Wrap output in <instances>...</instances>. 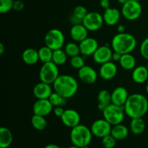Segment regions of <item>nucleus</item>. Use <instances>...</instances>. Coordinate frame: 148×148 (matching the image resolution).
<instances>
[{
	"label": "nucleus",
	"mask_w": 148,
	"mask_h": 148,
	"mask_svg": "<svg viewBox=\"0 0 148 148\" xmlns=\"http://www.w3.org/2000/svg\"><path fill=\"white\" fill-rule=\"evenodd\" d=\"M124 108L125 114L131 119L141 118L148 111V100L143 94H132L129 96Z\"/></svg>",
	"instance_id": "1"
},
{
	"label": "nucleus",
	"mask_w": 148,
	"mask_h": 148,
	"mask_svg": "<svg viewBox=\"0 0 148 148\" xmlns=\"http://www.w3.org/2000/svg\"><path fill=\"white\" fill-rule=\"evenodd\" d=\"M53 91L66 99L75 96L78 90V82L74 77L68 75H59L53 83Z\"/></svg>",
	"instance_id": "2"
},
{
	"label": "nucleus",
	"mask_w": 148,
	"mask_h": 148,
	"mask_svg": "<svg viewBox=\"0 0 148 148\" xmlns=\"http://www.w3.org/2000/svg\"><path fill=\"white\" fill-rule=\"evenodd\" d=\"M137 46V40L133 35L127 33H118L111 40L113 51L121 54L130 53Z\"/></svg>",
	"instance_id": "3"
},
{
	"label": "nucleus",
	"mask_w": 148,
	"mask_h": 148,
	"mask_svg": "<svg viewBox=\"0 0 148 148\" xmlns=\"http://www.w3.org/2000/svg\"><path fill=\"white\" fill-rule=\"evenodd\" d=\"M92 134L90 129L80 124L73 127L70 132V140L72 144L79 147L89 145L92 140Z\"/></svg>",
	"instance_id": "4"
},
{
	"label": "nucleus",
	"mask_w": 148,
	"mask_h": 148,
	"mask_svg": "<svg viewBox=\"0 0 148 148\" xmlns=\"http://www.w3.org/2000/svg\"><path fill=\"white\" fill-rule=\"evenodd\" d=\"M102 112L103 119H105L112 126L121 124L124 121L126 114L124 107L114 103L108 105Z\"/></svg>",
	"instance_id": "5"
},
{
	"label": "nucleus",
	"mask_w": 148,
	"mask_h": 148,
	"mask_svg": "<svg viewBox=\"0 0 148 148\" xmlns=\"http://www.w3.org/2000/svg\"><path fill=\"white\" fill-rule=\"evenodd\" d=\"M59 76V68L56 64L52 61L43 64L39 72V78L41 82L53 85Z\"/></svg>",
	"instance_id": "6"
},
{
	"label": "nucleus",
	"mask_w": 148,
	"mask_h": 148,
	"mask_svg": "<svg viewBox=\"0 0 148 148\" xmlns=\"http://www.w3.org/2000/svg\"><path fill=\"white\" fill-rule=\"evenodd\" d=\"M45 45L52 50L62 49L64 45L65 37L62 30L57 28L51 29L46 33L44 38Z\"/></svg>",
	"instance_id": "7"
},
{
	"label": "nucleus",
	"mask_w": 148,
	"mask_h": 148,
	"mask_svg": "<svg viewBox=\"0 0 148 148\" xmlns=\"http://www.w3.org/2000/svg\"><path fill=\"white\" fill-rule=\"evenodd\" d=\"M142 11L143 8L140 1L133 0H129L121 7V14L123 17L131 21L137 20L141 15Z\"/></svg>",
	"instance_id": "8"
},
{
	"label": "nucleus",
	"mask_w": 148,
	"mask_h": 148,
	"mask_svg": "<svg viewBox=\"0 0 148 148\" xmlns=\"http://www.w3.org/2000/svg\"><path fill=\"white\" fill-rule=\"evenodd\" d=\"M104 23L103 15L97 12H90L87 14L82 20V24L88 31H97L102 27Z\"/></svg>",
	"instance_id": "9"
},
{
	"label": "nucleus",
	"mask_w": 148,
	"mask_h": 148,
	"mask_svg": "<svg viewBox=\"0 0 148 148\" xmlns=\"http://www.w3.org/2000/svg\"><path fill=\"white\" fill-rule=\"evenodd\" d=\"M111 129L112 125L105 119L95 120L90 127L92 135L100 138H103L111 134Z\"/></svg>",
	"instance_id": "10"
},
{
	"label": "nucleus",
	"mask_w": 148,
	"mask_h": 148,
	"mask_svg": "<svg viewBox=\"0 0 148 148\" xmlns=\"http://www.w3.org/2000/svg\"><path fill=\"white\" fill-rule=\"evenodd\" d=\"M113 53L114 52L112 49H111L108 45H104L98 48L92 55V58L95 63L101 65L112 60Z\"/></svg>",
	"instance_id": "11"
},
{
	"label": "nucleus",
	"mask_w": 148,
	"mask_h": 148,
	"mask_svg": "<svg viewBox=\"0 0 148 148\" xmlns=\"http://www.w3.org/2000/svg\"><path fill=\"white\" fill-rule=\"evenodd\" d=\"M78 77L84 83L92 85L96 82L98 79V73L92 66L85 65L78 69Z\"/></svg>",
	"instance_id": "12"
},
{
	"label": "nucleus",
	"mask_w": 148,
	"mask_h": 148,
	"mask_svg": "<svg viewBox=\"0 0 148 148\" xmlns=\"http://www.w3.org/2000/svg\"><path fill=\"white\" fill-rule=\"evenodd\" d=\"M53 106L49 99H37L33 106V114L46 116L53 111Z\"/></svg>",
	"instance_id": "13"
},
{
	"label": "nucleus",
	"mask_w": 148,
	"mask_h": 148,
	"mask_svg": "<svg viewBox=\"0 0 148 148\" xmlns=\"http://www.w3.org/2000/svg\"><path fill=\"white\" fill-rule=\"evenodd\" d=\"M61 120L64 125L66 126V127L72 129L79 124L80 116L77 111L69 108V109L65 110L63 115L61 117Z\"/></svg>",
	"instance_id": "14"
},
{
	"label": "nucleus",
	"mask_w": 148,
	"mask_h": 148,
	"mask_svg": "<svg viewBox=\"0 0 148 148\" xmlns=\"http://www.w3.org/2000/svg\"><path fill=\"white\" fill-rule=\"evenodd\" d=\"M80 53L83 56H92L95 51L99 47L98 42L93 38L88 37L81 41L79 44Z\"/></svg>",
	"instance_id": "15"
},
{
	"label": "nucleus",
	"mask_w": 148,
	"mask_h": 148,
	"mask_svg": "<svg viewBox=\"0 0 148 148\" xmlns=\"http://www.w3.org/2000/svg\"><path fill=\"white\" fill-rule=\"evenodd\" d=\"M118 71L116 64L114 62H110L101 64L99 69V75L105 80H110L116 77Z\"/></svg>",
	"instance_id": "16"
},
{
	"label": "nucleus",
	"mask_w": 148,
	"mask_h": 148,
	"mask_svg": "<svg viewBox=\"0 0 148 148\" xmlns=\"http://www.w3.org/2000/svg\"><path fill=\"white\" fill-rule=\"evenodd\" d=\"M129 96L128 91L125 88L117 87L111 92V103L124 107Z\"/></svg>",
	"instance_id": "17"
},
{
	"label": "nucleus",
	"mask_w": 148,
	"mask_h": 148,
	"mask_svg": "<svg viewBox=\"0 0 148 148\" xmlns=\"http://www.w3.org/2000/svg\"><path fill=\"white\" fill-rule=\"evenodd\" d=\"M33 95L37 99H49L52 94V87L50 84L40 81L33 88Z\"/></svg>",
	"instance_id": "18"
},
{
	"label": "nucleus",
	"mask_w": 148,
	"mask_h": 148,
	"mask_svg": "<svg viewBox=\"0 0 148 148\" xmlns=\"http://www.w3.org/2000/svg\"><path fill=\"white\" fill-rule=\"evenodd\" d=\"M88 30L83 24L73 25L70 29V36L75 42L80 43L88 38Z\"/></svg>",
	"instance_id": "19"
},
{
	"label": "nucleus",
	"mask_w": 148,
	"mask_h": 148,
	"mask_svg": "<svg viewBox=\"0 0 148 148\" xmlns=\"http://www.w3.org/2000/svg\"><path fill=\"white\" fill-rule=\"evenodd\" d=\"M103 17L104 23L106 24L109 26H114L119 21L121 12L117 9L109 7L105 10Z\"/></svg>",
	"instance_id": "20"
},
{
	"label": "nucleus",
	"mask_w": 148,
	"mask_h": 148,
	"mask_svg": "<svg viewBox=\"0 0 148 148\" xmlns=\"http://www.w3.org/2000/svg\"><path fill=\"white\" fill-rule=\"evenodd\" d=\"M133 81L137 84L145 83L148 79V69L145 66H138L134 68L132 75Z\"/></svg>",
	"instance_id": "21"
},
{
	"label": "nucleus",
	"mask_w": 148,
	"mask_h": 148,
	"mask_svg": "<svg viewBox=\"0 0 148 148\" xmlns=\"http://www.w3.org/2000/svg\"><path fill=\"white\" fill-rule=\"evenodd\" d=\"M23 62L27 65H34L39 61L38 51L33 48L26 49L22 54Z\"/></svg>",
	"instance_id": "22"
},
{
	"label": "nucleus",
	"mask_w": 148,
	"mask_h": 148,
	"mask_svg": "<svg viewBox=\"0 0 148 148\" xmlns=\"http://www.w3.org/2000/svg\"><path fill=\"white\" fill-rule=\"evenodd\" d=\"M111 103V92L107 90H102L98 94V108L103 111Z\"/></svg>",
	"instance_id": "23"
},
{
	"label": "nucleus",
	"mask_w": 148,
	"mask_h": 148,
	"mask_svg": "<svg viewBox=\"0 0 148 148\" xmlns=\"http://www.w3.org/2000/svg\"><path fill=\"white\" fill-rule=\"evenodd\" d=\"M13 140L12 132L7 127H2L0 129V148H8Z\"/></svg>",
	"instance_id": "24"
},
{
	"label": "nucleus",
	"mask_w": 148,
	"mask_h": 148,
	"mask_svg": "<svg viewBox=\"0 0 148 148\" xmlns=\"http://www.w3.org/2000/svg\"><path fill=\"white\" fill-rule=\"evenodd\" d=\"M111 134L116 140H123L128 136L129 130L125 125L121 124H116L112 127Z\"/></svg>",
	"instance_id": "25"
},
{
	"label": "nucleus",
	"mask_w": 148,
	"mask_h": 148,
	"mask_svg": "<svg viewBox=\"0 0 148 148\" xmlns=\"http://www.w3.org/2000/svg\"><path fill=\"white\" fill-rule=\"evenodd\" d=\"M119 64L125 70H133L136 67V59L131 53L122 54Z\"/></svg>",
	"instance_id": "26"
},
{
	"label": "nucleus",
	"mask_w": 148,
	"mask_h": 148,
	"mask_svg": "<svg viewBox=\"0 0 148 148\" xmlns=\"http://www.w3.org/2000/svg\"><path fill=\"white\" fill-rule=\"evenodd\" d=\"M145 130V122L143 120V117L132 119L130 121V130L133 134L139 135L144 132Z\"/></svg>",
	"instance_id": "27"
},
{
	"label": "nucleus",
	"mask_w": 148,
	"mask_h": 148,
	"mask_svg": "<svg viewBox=\"0 0 148 148\" xmlns=\"http://www.w3.org/2000/svg\"><path fill=\"white\" fill-rule=\"evenodd\" d=\"M67 54L64 50L62 49L54 50L53 51V56H52V62L56 64L57 66L64 64L67 60Z\"/></svg>",
	"instance_id": "28"
},
{
	"label": "nucleus",
	"mask_w": 148,
	"mask_h": 148,
	"mask_svg": "<svg viewBox=\"0 0 148 148\" xmlns=\"http://www.w3.org/2000/svg\"><path fill=\"white\" fill-rule=\"evenodd\" d=\"M31 124L34 129L38 131L44 130L47 127V121H46L45 116L40 115H34L31 118Z\"/></svg>",
	"instance_id": "29"
},
{
	"label": "nucleus",
	"mask_w": 148,
	"mask_h": 148,
	"mask_svg": "<svg viewBox=\"0 0 148 148\" xmlns=\"http://www.w3.org/2000/svg\"><path fill=\"white\" fill-rule=\"evenodd\" d=\"M38 51L39 60L43 62V64L51 62L53 51L51 49L45 45L43 47L40 48Z\"/></svg>",
	"instance_id": "30"
},
{
	"label": "nucleus",
	"mask_w": 148,
	"mask_h": 148,
	"mask_svg": "<svg viewBox=\"0 0 148 148\" xmlns=\"http://www.w3.org/2000/svg\"><path fill=\"white\" fill-rule=\"evenodd\" d=\"M49 100L51 104L53 105V107L56 106H64L66 105V99L64 98L63 96L60 95V94L57 93L56 92H53L51 96L49 97Z\"/></svg>",
	"instance_id": "31"
},
{
	"label": "nucleus",
	"mask_w": 148,
	"mask_h": 148,
	"mask_svg": "<svg viewBox=\"0 0 148 148\" xmlns=\"http://www.w3.org/2000/svg\"><path fill=\"white\" fill-rule=\"evenodd\" d=\"M64 51L68 56L73 57L79 55L80 53V49H79V46L75 42H70L68 43L65 46Z\"/></svg>",
	"instance_id": "32"
},
{
	"label": "nucleus",
	"mask_w": 148,
	"mask_h": 148,
	"mask_svg": "<svg viewBox=\"0 0 148 148\" xmlns=\"http://www.w3.org/2000/svg\"><path fill=\"white\" fill-rule=\"evenodd\" d=\"M70 65L74 69H79L82 66H85V60H84V58L82 56H79V55L71 57Z\"/></svg>",
	"instance_id": "33"
},
{
	"label": "nucleus",
	"mask_w": 148,
	"mask_h": 148,
	"mask_svg": "<svg viewBox=\"0 0 148 148\" xmlns=\"http://www.w3.org/2000/svg\"><path fill=\"white\" fill-rule=\"evenodd\" d=\"M14 0H0V13L4 14L13 9Z\"/></svg>",
	"instance_id": "34"
},
{
	"label": "nucleus",
	"mask_w": 148,
	"mask_h": 148,
	"mask_svg": "<svg viewBox=\"0 0 148 148\" xmlns=\"http://www.w3.org/2000/svg\"><path fill=\"white\" fill-rule=\"evenodd\" d=\"M116 140L111 134L102 138V145L105 148H114L116 146Z\"/></svg>",
	"instance_id": "35"
},
{
	"label": "nucleus",
	"mask_w": 148,
	"mask_h": 148,
	"mask_svg": "<svg viewBox=\"0 0 148 148\" xmlns=\"http://www.w3.org/2000/svg\"><path fill=\"white\" fill-rule=\"evenodd\" d=\"M88 13V10H87V9L84 6L78 5L74 9L72 14L75 16H76L77 17L80 19V20H83V19L85 18V17L87 15Z\"/></svg>",
	"instance_id": "36"
},
{
	"label": "nucleus",
	"mask_w": 148,
	"mask_h": 148,
	"mask_svg": "<svg viewBox=\"0 0 148 148\" xmlns=\"http://www.w3.org/2000/svg\"><path fill=\"white\" fill-rule=\"evenodd\" d=\"M140 54L144 59L148 60V38L143 40L140 48Z\"/></svg>",
	"instance_id": "37"
},
{
	"label": "nucleus",
	"mask_w": 148,
	"mask_h": 148,
	"mask_svg": "<svg viewBox=\"0 0 148 148\" xmlns=\"http://www.w3.org/2000/svg\"><path fill=\"white\" fill-rule=\"evenodd\" d=\"M25 4L23 3V1H22L21 0H15L14 1V4H13V10L14 11L20 12L24 9Z\"/></svg>",
	"instance_id": "38"
},
{
	"label": "nucleus",
	"mask_w": 148,
	"mask_h": 148,
	"mask_svg": "<svg viewBox=\"0 0 148 148\" xmlns=\"http://www.w3.org/2000/svg\"><path fill=\"white\" fill-rule=\"evenodd\" d=\"M64 111L65 110L64 109L63 106H56L53 108V114H54L56 117H59V118H61V117L62 116V115H63Z\"/></svg>",
	"instance_id": "39"
},
{
	"label": "nucleus",
	"mask_w": 148,
	"mask_h": 148,
	"mask_svg": "<svg viewBox=\"0 0 148 148\" xmlns=\"http://www.w3.org/2000/svg\"><path fill=\"white\" fill-rule=\"evenodd\" d=\"M69 20H70L71 23H72V25H78V24H82V20H80L79 18H78V17H77L76 16L74 15L73 14H72Z\"/></svg>",
	"instance_id": "40"
},
{
	"label": "nucleus",
	"mask_w": 148,
	"mask_h": 148,
	"mask_svg": "<svg viewBox=\"0 0 148 148\" xmlns=\"http://www.w3.org/2000/svg\"><path fill=\"white\" fill-rule=\"evenodd\" d=\"M100 5L103 9L106 10L110 7V1L109 0H100Z\"/></svg>",
	"instance_id": "41"
},
{
	"label": "nucleus",
	"mask_w": 148,
	"mask_h": 148,
	"mask_svg": "<svg viewBox=\"0 0 148 148\" xmlns=\"http://www.w3.org/2000/svg\"><path fill=\"white\" fill-rule=\"evenodd\" d=\"M121 56H122V54H121L120 53L114 51V53H113V55H112V60L114 61V62H119L120 59H121Z\"/></svg>",
	"instance_id": "42"
},
{
	"label": "nucleus",
	"mask_w": 148,
	"mask_h": 148,
	"mask_svg": "<svg viewBox=\"0 0 148 148\" xmlns=\"http://www.w3.org/2000/svg\"><path fill=\"white\" fill-rule=\"evenodd\" d=\"M117 32L118 33H124L125 32V27L123 25H119L117 26Z\"/></svg>",
	"instance_id": "43"
},
{
	"label": "nucleus",
	"mask_w": 148,
	"mask_h": 148,
	"mask_svg": "<svg viewBox=\"0 0 148 148\" xmlns=\"http://www.w3.org/2000/svg\"><path fill=\"white\" fill-rule=\"evenodd\" d=\"M44 148H61L59 146H58L57 145L55 144H49L47 145Z\"/></svg>",
	"instance_id": "44"
},
{
	"label": "nucleus",
	"mask_w": 148,
	"mask_h": 148,
	"mask_svg": "<svg viewBox=\"0 0 148 148\" xmlns=\"http://www.w3.org/2000/svg\"><path fill=\"white\" fill-rule=\"evenodd\" d=\"M4 44L1 43H0V54L2 55L3 53H4Z\"/></svg>",
	"instance_id": "45"
},
{
	"label": "nucleus",
	"mask_w": 148,
	"mask_h": 148,
	"mask_svg": "<svg viewBox=\"0 0 148 148\" xmlns=\"http://www.w3.org/2000/svg\"><path fill=\"white\" fill-rule=\"evenodd\" d=\"M117 1H118V2L119 3V4H122L123 5V4H124L125 3H127L129 0H117Z\"/></svg>",
	"instance_id": "46"
},
{
	"label": "nucleus",
	"mask_w": 148,
	"mask_h": 148,
	"mask_svg": "<svg viewBox=\"0 0 148 148\" xmlns=\"http://www.w3.org/2000/svg\"><path fill=\"white\" fill-rule=\"evenodd\" d=\"M68 148H80V147H77V146H75V145H72V146H70V147H69Z\"/></svg>",
	"instance_id": "47"
},
{
	"label": "nucleus",
	"mask_w": 148,
	"mask_h": 148,
	"mask_svg": "<svg viewBox=\"0 0 148 148\" xmlns=\"http://www.w3.org/2000/svg\"><path fill=\"white\" fill-rule=\"evenodd\" d=\"M146 91H147V93L148 94V83H147V86H146Z\"/></svg>",
	"instance_id": "48"
},
{
	"label": "nucleus",
	"mask_w": 148,
	"mask_h": 148,
	"mask_svg": "<svg viewBox=\"0 0 148 148\" xmlns=\"http://www.w3.org/2000/svg\"><path fill=\"white\" fill-rule=\"evenodd\" d=\"M80 148H89V147H88V145H87V146H83V147H82Z\"/></svg>",
	"instance_id": "49"
},
{
	"label": "nucleus",
	"mask_w": 148,
	"mask_h": 148,
	"mask_svg": "<svg viewBox=\"0 0 148 148\" xmlns=\"http://www.w3.org/2000/svg\"><path fill=\"white\" fill-rule=\"evenodd\" d=\"M133 1H140V0H133Z\"/></svg>",
	"instance_id": "50"
},
{
	"label": "nucleus",
	"mask_w": 148,
	"mask_h": 148,
	"mask_svg": "<svg viewBox=\"0 0 148 148\" xmlns=\"http://www.w3.org/2000/svg\"><path fill=\"white\" fill-rule=\"evenodd\" d=\"M147 69H148V64H147Z\"/></svg>",
	"instance_id": "51"
}]
</instances>
